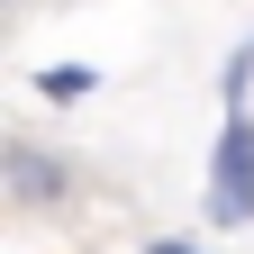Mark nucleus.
I'll return each mask as SVG.
<instances>
[{
  "mask_svg": "<svg viewBox=\"0 0 254 254\" xmlns=\"http://www.w3.org/2000/svg\"><path fill=\"white\" fill-rule=\"evenodd\" d=\"M0 190H9L18 218H46V209H64V200L82 190V164H73L64 145H46V136L18 127V136H0Z\"/></svg>",
  "mask_w": 254,
  "mask_h": 254,
  "instance_id": "obj_1",
  "label": "nucleus"
},
{
  "mask_svg": "<svg viewBox=\"0 0 254 254\" xmlns=\"http://www.w3.org/2000/svg\"><path fill=\"white\" fill-rule=\"evenodd\" d=\"M209 218L218 227L254 218V109H245V91L227 100V127H218V154H209Z\"/></svg>",
  "mask_w": 254,
  "mask_h": 254,
  "instance_id": "obj_2",
  "label": "nucleus"
},
{
  "mask_svg": "<svg viewBox=\"0 0 254 254\" xmlns=\"http://www.w3.org/2000/svg\"><path fill=\"white\" fill-rule=\"evenodd\" d=\"M37 91H46V100H82V91H91V73H82V64H46V73H37Z\"/></svg>",
  "mask_w": 254,
  "mask_h": 254,
  "instance_id": "obj_3",
  "label": "nucleus"
},
{
  "mask_svg": "<svg viewBox=\"0 0 254 254\" xmlns=\"http://www.w3.org/2000/svg\"><path fill=\"white\" fill-rule=\"evenodd\" d=\"M145 254H200V245H182V236H154V245H145Z\"/></svg>",
  "mask_w": 254,
  "mask_h": 254,
  "instance_id": "obj_4",
  "label": "nucleus"
}]
</instances>
